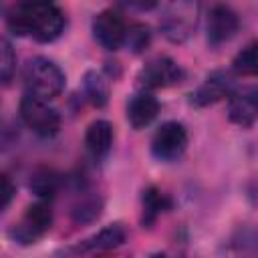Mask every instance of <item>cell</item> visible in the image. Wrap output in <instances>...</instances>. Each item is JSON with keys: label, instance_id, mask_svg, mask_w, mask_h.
<instances>
[{"label": "cell", "instance_id": "44dd1931", "mask_svg": "<svg viewBox=\"0 0 258 258\" xmlns=\"http://www.w3.org/2000/svg\"><path fill=\"white\" fill-rule=\"evenodd\" d=\"M149 42H151V30H149V26H147V24L135 22V24L127 26L125 42H123V44H125L131 52H135V54L143 52V50L149 46Z\"/></svg>", "mask_w": 258, "mask_h": 258}, {"label": "cell", "instance_id": "277c9868", "mask_svg": "<svg viewBox=\"0 0 258 258\" xmlns=\"http://www.w3.org/2000/svg\"><path fill=\"white\" fill-rule=\"evenodd\" d=\"M18 111H20V119L24 121V125L40 137H52L60 129L58 111L54 107H50L48 101H44V99H38V97L26 93L20 99Z\"/></svg>", "mask_w": 258, "mask_h": 258}, {"label": "cell", "instance_id": "3957f363", "mask_svg": "<svg viewBox=\"0 0 258 258\" xmlns=\"http://www.w3.org/2000/svg\"><path fill=\"white\" fill-rule=\"evenodd\" d=\"M200 20V4L189 0L171 2L163 8L159 18V30L169 42H185Z\"/></svg>", "mask_w": 258, "mask_h": 258}, {"label": "cell", "instance_id": "7a4b0ae2", "mask_svg": "<svg viewBox=\"0 0 258 258\" xmlns=\"http://www.w3.org/2000/svg\"><path fill=\"white\" fill-rule=\"evenodd\" d=\"M24 85L30 95L48 101L62 93L67 79L54 60L46 56H34L24 67Z\"/></svg>", "mask_w": 258, "mask_h": 258}, {"label": "cell", "instance_id": "7c38bea8", "mask_svg": "<svg viewBox=\"0 0 258 258\" xmlns=\"http://www.w3.org/2000/svg\"><path fill=\"white\" fill-rule=\"evenodd\" d=\"M127 121L133 129H143L147 127L159 113V101L155 99L153 93L149 91H139L129 97L127 101Z\"/></svg>", "mask_w": 258, "mask_h": 258}, {"label": "cell", "instance_id": "d6986e66", "mask_svg": "<svg viewBox=\"0 0 258 258\" xmlns=\"http://www.w3.org/2000/svg\"><path fill=\"white\" fill-rule=\"evenodd\" d=\"M232 69L240 77H258V40L248 42L232 58Z\"/></svg>", "mask_w": 258, "mask_h": 258}, {"label": "cell", "instance_id": "52a82bcc", "mask_svg": "<svg viewBox=\"0 0 258 258\" xmlns=\"http://www.w3.org/2000/svg\"><path fill=\"white\" fill-rule=\"evenodd\" d=\"M181 79H183L181 67L165 54H159V56H153L151 60H147L145 67L137 75V81L145 89L171 87V85H177Z\"/></svg>", "mask_w": 258, "mask_h": 258}, {"label": "cell", "instance_id": "ba28073f", "mask_svg": "<svg viewBox=\"0 0 258 258\" xmlns=\"http://www.w3.org/2000/svg\"><path fill=\"white\" fill-rule=\"evenodd\" d=\"M125 32H127V24L117 10L105 8L95 14L93 36L105 50H117L125 42Z\"/></svg>", "mask_w": 258, "mask_h": 258}, {"label": "cell", "instance_id": "cb8c5ba5", "mask_svg": "<svg viewBox=\"0 0 258 258\" xmlns=\"http://www.w3.org/2000/svg\"><path fill=\"white\" fill-rule=\"evenodd\" d=\"M149 258H167V256H165L163 252H155V254H151Z\"/></svg>", "mask_w": 258, "mask_h": 258}, {"label": "cell", "instance_id": "9a60e30c", "mask_svg": "<svg viewBox=\"0 0 258 258\" xmlns=\"http://www.w3.org/2000/svg\"><path fill=\"white\" fill-rule=\"evenodd\" d=\"M83 93L87 101L101 109L109 103V81L101 71H87L83 77Z\"/></svg>", "mask_w": 258, "mask_h": 258}, {"label": "cell", "instance_id": "603a6c76", "mask_svg": "<svg viewBox=\"0 0 258 258\" xmlns=\"http://www.w3.org/2000/svg\"><path fill=\"white\" fill-rule=\"evenodd\" d=\"M14 194H16V187H14V183L10 181V177H8L6 173H2V177H0V198H2V202H0V208H2V212H4V210L10 206V202H12Z\"/></svg>", "mask_w": 258, "mask_h": 258}, {"label": "cell", "instance_id": "e0dca14e", "mask_svg": "<svg viewBox=\"0 0 258 258\" xmlns=\"http://www.w3.org/2000/svg\"><path fill=\"white\" fill-rule=\"evenodd\" d=\"M101 214H103V200L99 196L87 194L75 202V206L71 210V220L77 226H87V224H93L95 220H99Z\"/></svg>", "mask_w": 258, "mask_h": 258}, {"label": "cell", "instance_id": "8fae6325", "mask_svg": "<svg viewBox=\"0 0 258 258\" xmlns=\"http://www.w3.org/2000/svg\"><path fill=\"white\" fill-rule=\"evenodd\" d=\"M228 117L238 127H250L258 121V87L234 91L228 99Z\"/></svg>", "mask_w": 258, "mask_h": 258}, {"label": "cell", "instance_id": "5bb4252c", "mask_svg": "<svg viewBox=\"0 0 258 258\" xmlns=\"http://www.w3.org/2000/svg\"><path fill=\"white\" fill-rule=\"evenodd\" d=\"M127 238V232L121 224H111L101 228L97 234H93L91 238L83 240L79 244V252H105V250H113L117 246H121Z\"/></svg>", "mask_w": 258, "mask_h": 258}, {"label": "cell", "instance_id": "2e32d148", "mask_svg": "<svg viewBox=\"0 0 258 258\" xmlns=\"http://www.w3.org/2000/svg\"><path fill=\"white\" fill-rule=\"evenodd\" d=\"M58 183H60V179H58L56 171L50 167H44V165L36 167L28 179L30 191L40 200H50L58 191Z\"/></svg>", "mask_w": 258, "mask_h": 258}, {"label": "cell", "instance_id": "ac0fdd59", "mask_svg": "<svg viewBox=\"0 0 258 258\" xmlns=\"http://www.w3.org/2000/svg\"><path fill=\"white\" fill-rule=\"evenodd\" d=\"M234 258H258V226H244L232 238Z\"/></svg>", "mask_w": 258, "mask_h": 258}, {"label": "cell", "instance_id": "6da1fadb", "mask_svg": "<svg viewBox=\"0 0 258 258\" xmlns=\"http://www.w3.org/2000/svg\"><path fill=\"white\" fill-rule=\"evenodd\" d=\"M6 26L16 36H32L38 42L56 40L67 26L62 10L52 2H20L6 16Z\"/></svg>", "mask_w": 258, "mask_h": 258}, {"label": "cell", "instance_id": "ffe728a7", "mask_svg": "<svg viewBox=\"0 0 258 258\" xmlns=\"http://www.w3.org/2000/svg\"><path fill=\"white\" fill-rule=\"evenodd\" d=\"M167 208H169V200L161 189L151 185L143 191V224L145 226H151Z\"/></svg>", "mask_w": 258, "mask_h": 258}, {"label": "cell", "instance_id": "5b68a950", "mask_svg": "<svg viewBox=\"0 0 258 258\" xmlns=\"http://www.w3.org/2000/svg\"><path fill=\"white\" fill-rule=\"evenodd\" d=\"M50 226H52V210L44 200H40L26 208L22 218L14 222L12 228L8 230V236L18 244L28 246L34 244L38 238H42L50 230Z\"/></svg>", "mask_w": 258, "mask_h": 258}, {"label": "cell", "instance_id": "30bf717a", "mask_svg": "<svg viewBox=\"0 0 258 258\" xmlns=\"http://www.w3.org/2000/svg\"><path fill=\"white\" fill-rule=\"evenodd\" d=\"M238 28H240V18L230 6H226V4L212 6V10L208 14V22H206L208 42L212 46H220V44L228 42L230 38H234Z\"/></svg>", "mask_w": 258, "mask_h": 258}, {"label": "cell", "instance_id": "4fadbf2b", "mask_svg": "<svg viewBox=\"0 0 258 258\" xmlns=\"http://www.w3.org/2000/svg\"><path fill=\"white\" fill-rule=\"evenodd\" d=\"M85 145H87V151L95 157V159H101L105 157L111 147H113V125L105 119H97L93 121L89 127H87V133H85Z\"/></svg>", "mask_w": 258, "mask_h": 258}, {"label": "cell", "instance_id": "9c48e42d", "mask_svg": "<svg viewBox=\"0 0 258 258\" xmlns=\"http://www.w3.org/2000/svg\"><path fill=\"white\" fill-rule=\"evenodd\" d=\"M234 93V77L230 71L224 69H216L212 71L202 85L191 93V105L196 107H208L214 105L222 99H230V95Z\"/></svg>", "mask_w": 258, "mask_h": 258}, {"label": "cell", "instance_id": "8992f818", "mask_svg": "<svg viewBox=\"0 0 258 258\" xmlns=\"http://www.w3.org/2000/svg\"><path fill=\"white\" fill-rule=\"evenodd\" d=\"M187 147V129L177 121L161 123L151 137V153L159 161H173L181 157Z\"/></svg>", "mask_w": 258, "mask_h": 258}, {"label": "cell", "instance_id": "7402d4cb", "mask_svg": "<svg viewBox=\"0 0 258 258\" xmlns=\"http://www.w3.org/2000/svg\"><path fill=\"white\" fill-rule=\"evenodd\" d=\"M14 73H16V52L10 40L2 38L0 40V79L4 87L10 85V81L14 79Z\"/></svg>", "mask_w": 258, "mask_h": 258}]
</instances>
